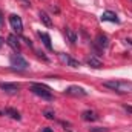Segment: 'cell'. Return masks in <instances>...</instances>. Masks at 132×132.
<instances>
[{
    "instance_id": "cell-1",
    "label": "cell",
    "mask_w": 132,
    "mask_h": 132,
    "mask_svg": "<svg viewBox=\"0 0 132 132\" xmlns=\"http://www.w3.org/2000/svg\"><path fill=\"white\" fill-rule=\"evenodd\" d=\"M104 88H109L118 94H128L132 92V83L131 81H121V80H111V81H104L103 83Z\"/></svg>"
},
{
    "instance_id": "cell-2",
    "label": "cell",
    "mask_w": 132,
    "mask_h": 132,
    "mask_svg": "<svg viewBox=\"0 0 132 132\" xmlns=\"http://www.w3.org/2000/svg\"><path fill=\"white\" fill-rule=\"evenodd\" d=\"M29 89H31L32 94H35V95L40 97V98L48 100V101L54 100V95H52V92H51V88L46 86V85H42V83H31V85H29Z\"/></svg>"
},
{
    "instance_id": "cell-3",
    "label": "cell",
    "mask_w": 132,
    "mask_h": 132,
    "mask_svg": "<svg viewBox=\"0 0 132 132\" xmlns=\"http://www.w3.org/2000/svg\"><path fill=\"white\" fill-rule=\"evenodd\" d=\"M9 25H11V28L17 34L23 32V22H22V19L17 14H11L9 15Z\"/></svg>"
},
{
    "instance_id": "cell-4",
    "label": "cell",
    "mask_w": 132,
    "mask_h": 132,
    "mask_svg": "<svg viewBox=\"0 0 132 132\" xmlns=\"http://www.w3.org/2000/svg\"><path fill=\"white\" fill-rule=\"evenodd\" d=\"M11 65L14 68H19V69H26L28 68V62L20 55V54H15L11 57Z\"/></svg>"
},
{
    "instance_id": "cell-5",
    "label": "cell",
    "mask_w": 132,
    "mask_h": 132,
    "mask_svg": "<svg viewBox=\"0 0 132 132\" xmlns=\"http://www.w3.org/2000/svg\"><path fill=\"white\" fill-rule=\"evenodd\" d=\"M59 59L62 60V63H65L66 66H71V68H80V62L78 60H75V59H72L71 55H68V54H63V52H60L59 54Z\"/></svg>"
},
{
    "instance_id": "cell-6",
    "label": "cell",
    "mask_w": 132,
    "mask_h": 132,
    "mask_svg": "<svg viewBox=\"0 0 132 132\" xmlns=\"http://www.w3.org/2000/svg\"><path fill=\"white\" fill-rule=\"evenodd\" d=\"M65 92L68 95H74V97H86L88 95V92L80 86H69Z\"/></svg>"
},
{
    "instance_id": "cell-7",
    "label": "cell",
    "mask_w": 132,
    "mask_h": 132,
    "mask_svg": "<svg viewBox=\"0 0 132 132\" xmlns=\"http://www.w3.org/2000/svg\"><path fill=\"white\" fill-rule=\"evenodd\" d=\"M0 89H3L6 94H15L20 91V85H17V83H0Z\"/></svg>"
},
{
    "instance_id": "cell-8",
    "label": "cell",
    "mask_w": 132,
    "mask_h": 132,
    "mask_svg": "<svg viewBox=\"0 0 132 132\" xmlns=\"http://www.w3.org/2000/svg\"><path fill=\"white\" fill-rule=\"evenodd\" d=\"M100 20H101V22H112V23H120V20H118L117 14H115V12H112V11H104V12L101 14V17H100Z\"/></svg>"
},
{
    "instance_id": "cell-9",
    "label": "cell",
    "mask_w": 132,
    "mask_h": 132,
    "mask_svg": "<svg viewBox=\"0 0 132 132\" xmlns=\"http://www.w3.org/2000/svg\"><path fill=\"white\" fill-rule=\"evenodd\" d=\"M3 114L5 115H8L9 118H12V120H22V115H20V112L17 111V109H14V108H6L5 111H3Z\"/></svg>"
},
{
    "instance_id": "cell-10",
    "label": "cell",
    "mask_w": 132,
    "mask_h": 132,
    "mask_svg": "<svg viewBox=\"0 0 132 132\" xmlns=\"http://www.w3.org/2000/svg\"><path fill=\"white\" fill-rule=\"evenodd\" d=\"M95 42H97V45H98L100 49H106V48L109 46V40H108V37H106L104 34H98V35L95 37Z\"/></svg>"
},
{
    "instance_id": "cell-11",
    "label": "cell",
    "mask_w": 132,
    "mask_h": 132,
    "mask_svg": "<svg viewBox=\"0 0 132 132\" xmlns=\"http://www.w3.org/2000/svg\"><path fill=\"white\" fill-rule=\"evenodd\" d=\"M8 45H9L14 51H20V42H19L17 35H14V34L8 35Z\"/></svg>"
},
{
    "instance_id": "cell-12",
    "label": "cell",
    "mask_w": 132,
    "mask_h": 132,
    "mask_svg": "<svg viewBox=\"0 0 132 132\" xmlns=\"http://www.w3.org/2000/svg\"><path fill=\"white\" fill-rule=\"evenodd\" d=\"M81 118H83L85 121H97V120H98V115H97V112H94V111H85V112L81 114Z\"/></svg>"
},
{
    "instance_id": "cell-13",
    "label": "cell",
    "mask_w": 132,
    "mask_h": 132,
    "mask_svg": "<svg viewBox=\"0 0 132 132\" xmlns=\"http://www.w3.org/2000/svg\"><path fill=\"white\" fill-rule=\"evenodd\" d=\"M38 37L42 38V42H43V45L46 46V49H48V51H52V43H51V37H49V34L38 32Z\"/></svg>"
},
{
    "instance_id": "cell-14",
    "label": "cell",
    "mask_w": 132,
    "mask_h": 132,
    "mask_svg": "<svg viewBox=\"0 0 132 132\" xmlns=\"http://www.w3.org/2000/svg\"><path fill=\"white\" fill-rule=\"evenodd\" d=\"M86 63L91 66V68H95V69H100V68L103 66L101 60H100V59H97V57H94V55L88 57V59H86Z\"/></svg>"
},
{
    "instance_id": "cell-15",
    "label": "cell",
    "mask_w": 132,
    "mask_h": 132,
    "mask_svg": "<svg viewBox=\"0 0 132 132\" xmlns=\"http://www.w3.org/2000/svg\"><path fill=\"white\" fill-rule=\"evenodd\" d=\"M38 17H40V20H42V23L45 25V26H52V20H51V17L45 12V11H40V14H38Z\"/></svg>"
},
{
    "instance_id": "cell-16",
    "label": "cell",
    "mask_w": 132,
    "mask_h": 132,
    "mask_svg": "<svg viewBox=\"0 0 132 132\" xmlns=\"http://www.w3.org/2000/svg\"><path fill=\"white\" fill-rule=\"evenodd\" d=\"M66 37L69 38V42H71V43H77V40H78L77 32H75L74 29H71V28H66Z\"/></svg>"
},
{
    "instance_id": "cell-17",
    "label": "cell",
    "mask_w": 132,
    "mask_h": 132,
    "mask_svg": "<svg viewBox=\"0 0 132 132\" xmlns=\"http://www.w3.org/2000/svg\"><path fill=\"white\" fill-rule=\"evenodd\" d=\"M43 115H45L48 120H54V118H55V112H54L52 109H45V111H43Z\"/></svg>"
},
{
    "instance_id": "cell-18",
    "label": "cell",
    "mask_w": 132,
    "mask_h": 132,
    "mask_svg": "<svg viewBox=\"0 0 132 132\" xmlns=\"http://www.w3.org/2000/svg\"><path fill=\"white\" fill-rule=\"evenodd\" d=\"M108 131H109L108 128H101V126L100 128H89V132H108Z\"/></svg>"
},
{
    "instance_id": "cell-19",
    "label": "cell",
    "mask_w": 132,
    "mask_h": 132,
    "mask_svg": "<svg viewBox=\"0 0 132 132\" xmlns=\"http://www.w3.org/2000/svg\"><path fill=\"white\" fill-rule=\"evenodd\" d=\"M123 108H125V111H128V112H131V114H132V106H128V104H125Z\"/></svg>"
},
{
    "instance_id": "cell-20",
    "label": "cell",
    "mask_w": 132,
    "mask_h": 132,
    "mask_svg": "<svg viewBox=\"0 0 132 132\" xmlns=\"http://www.w3.org/2000/svg\"><path fill=\"white\" fill-rule=\"evenodd\" d=\"M3 25V14H2V11H0V26Z\"/></svg>"
},
{
    "instance_id": "cell-21",
    "label": "cell",
    "mask_w": 132,
    "mask_h": 132,
    "mask_svg": "<svg viewBox=\"0 0 132 132\" xmlns=\"http://www.w3.org/2000/svg\"><path fill=\"white\" fill-rule=\"evenodd\" d=\"M42 132H54V131H52L51 128H45V129H43V131H42Z\"/></svg>"
},
{
    "instance_id": "cell-22",
    "label": "cell",
    "mask_w": 132,
    "mask_h": 132,
    "mask_svg": "<svg viewBox=\"0 0 132 132\" xmlns=\"http://www.w3.org/2000/svg\"><path fill=\"white\" fill-rule=\"evenodd\" d=\"M2 45H3V38L0 37V48H2Z\"/></svg>"
},
{
    "instance_id": "cell-23",
    "label": "cell",
    "mask_w": 132,
    "mask_h": 132,
    "mask_svg": "<svg viewBox=\"0 0 132 132\" xmlns=\"http://www.w3.org/2000/svg\"><path fill=\"white\" fill-rule=\"evenodd\" d=\"M0 115H2V112H0Z\"/></svg>"
}]
</instances>
